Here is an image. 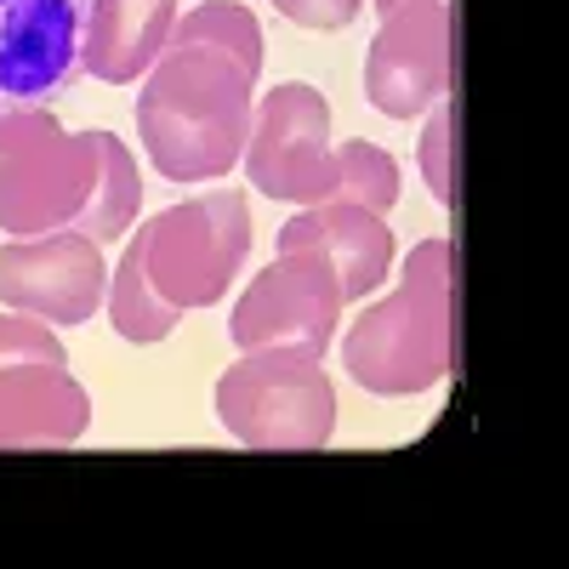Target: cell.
<instances>
[{
    "instance_id": "6da1fadb",
    "label": "cell",
    "mask_w": 569,
    "mask_h": 569,
    "mask_svg": "<svg viewBox=\"0 0 569 569\" xmlns=\"http://www.w3.org/2000/svg\"><path fill=\"white\" fill-rule=\"evenodd\" d=\"M257 80L211 46H166L137 91V131L171 182L228 177L251 137Z\"/></svg>"
},
{
    "instance_id": "7a4b0ae2",
    "label": "cell",
    "mask_w": 569,
    "mask_h": 569,
    "mask_svg": "<svg viewBox=\"0 0 569 569\" xmlns=\"http://www.w3.org/2000/svg\"><path fill=\"white\" fill-rule=\"evenodd\" d=\"M217 416L246 450H319L337 433V382L325 376V353L251 348L222 370Z\"/></svg>"
},
{
    "instance_id": "3957f363",
    "label": "cell",
    "mask_w": 569,
    "mask_h": 569,
    "mask_svg": "<svg viewBox=\"0 0 569 569\" xmlns=\"http://www.w3.org/2000/svg\"><path fill=\"white\" fill-rule=\"evenodd\" d=\"M342 365L365 393L405 399L439 388L456 370V284L399 279V291L370 302L342 337Z\"/></svg>"
},
{
    "instance_id": "277c9868",
    "label": "cell",
    "mask_w": 569,
    "mask_h": 569,
    "mask_svg": "<svg viewBox=\"0 0 569 569\" xmlns=\"http://www.w3.org/2000/svg\"><path fill=\"white\" fill-rule=\"evenodd\" d=\"M98 182V131H63L52 109L0 114V228L12 240L74 228Z\"/></svg>"
},
{
    "instance_id": "5b68a950",
    "label": "cell",
    "mask_w": 569,
    "mask_h": 569,
    "mask_svg": "<svg viewBox=\"0 0 569 569\" xmlns=\"http://www.w3.org/2000/svg\"><path fill=\"white\" fill-rule=\"evenodd\" d=\"M142 251H149L154 291L177 313L217 308L251 251V200L240 188H211V194L166 206L142 222Z\"/></svg>"
},
{
    "instance_id": "8992f818",
    "label": "cell",
    "mask_w": 569,
    "mask_h": 569,
    "mask_svg": "<svg viewBox=\"0 0 569 569\" xmlns=\"http://www.w3.org/2000/svg\"><path fill=\"white\" fill-rule=\"evenodd\" d=\"M246 182L257 194L291 200V206H319L337 194V142H330V103L308 80H284L262 91L251 109V137H246Z\"/></svg>"
},
{
    "instance_id": "52a82bcc",
    "label": "cell",
    "mask_w": 569,
    "mask_h": 569,
    "mask_svg": "<svg viewBox=\"0 0 569 569\" xmlns=\"http://www.w3.org/2000/svg\"><path fill=\"white\" fill-rule=\"evenodd\" d=\"M342 279L325 251H279L233 302L228 337L240 353L251 348H308L325 353L342 319Z\"/></svg>"
},
{
    "instance_id": "ba28073f",
    "label": "cell",
    "mask_w": 569,
    "mask_h": 569,
    "mask_svg": "<svg viewBox=\"0 0 569 569\" xmlns=\"http://www.w3.org/2000/svg\"><path fill=\"white\" fill-rule=\"evenodd\" d=\"M91 0H0V114L52 109L86 74Z\"/></svg>"
},
{
    "instance_id": "9c48e42d",
    "label": "cell",
    "mask_w": 569,
    "mask_h": 569,
    "mask_svg": "<svg viewBox=\"0 0 569 569\" xmlns=\"http://www.w3.org/2000/svg\"><path fill=\"white\" fill-rule=\"evenodd\" d=\"M456 80V23L450 0H410L388 12L365 58V98L393 120H410L450 98Z\"/></svg>"
},
{
    "instance_id": "30bf717a",
    "label": "cell",
    "mask_w": 569,
    "mask_h": 569,
    "mask_svg": "<svg viewBox=\"0 0 569 569\" xmlns=\"http://www.w3.org/2000/svg\"><path fill=\"white\" fill-rule=\"evenodd\" d=\"M109 297L103 246L80 228L29 233L0 246V302L46 325H86Z\"/></svg>"
},
{
    "instance_id": "8fae6325",
    "label": "cell",
    "mask_w": 569,
    "mask_h": 569,
    "mask_svg": "<svg viewBox=\"0 0 569 569\" xmlns=\"http://www.w3.org/2000/svg\"><path fill=\"white\" fill-rule=\"evenodd\" d=\"M279 251H325L342 279V302H365L393 268V233L365 206L319 200L279 228Z\"/></svg>"
},
{
    "instance_id": "7c38bea8",
    "label": "cell",
    "mask_w": 569,
    "mask_h": 569,
    "mask_svg": "<svg viewBox=\"0 0 569 569\" xmlns=\"http://www.w3.org/2000/svg\"><path fill=\"white\" fill-rule=\"evenodd\" d=\"M91 399L69 365L0 370V450H63L86 433Z\"/></svg>"
},
{
    "instance_id": "4fadbf2b",
    "label": "cell",
    "mask_w": 569,
    "mask_h": 569,
    "mask_svg": "<svg viewBox=\"0 0 569 569\" xmlns=\"http://www.w3.org/2000/svg\"><path fill=\"white\" fill-rule=\"evenodd\" d=\"M171 29H177V0H91L86 74L109 86H131L171 46Z\"/></svg>"
},
{
    "instance_id": "5bb4252c",
    "label": "cell",
    "mask_w": 569,
    "mask_h": 569,
    "mask_svg": "<svg viewBox=\"0 0 569 569\" xmlns=\"http://www.w3.org/2000/svg\"><path fill=\"white\" fill-rule=\"evenodd\" d=\"M137 206H142V177H137L131 149L114 131H98V182H91L86 211L74 217V228L86 233V240L109 246L137 222Z\"/></svg>"
},
{
    "instance_id": "9a60e30c",
    "label": "cell",
    "mask_w": 569,
    "mask_h": 569,
    "mask_svg": "<svg viewBox=\"0 0 569 569\" xmlns=\"http://www.w3.org/2000/svg\"><path fill=\"white\" fill-rule=\"evenodd\" d=\"M109 319L126 342H160L177 330V308L154 291V279H149V251H142V228H137V240L126 246L120 268L109 273V297H103Z\"/></svg>"
},
{
    "instance_id": "2e32d148",
    "label": "cell",
    "mask_w": 569,
    "mask_h": 569,
    "mask_svg": "<svg viewBox=\"0 0 569 569\" xmlns=\"http://www.w3.org/2000/svg\"><path fill=\"white\" fill-rule=\"evenodd\" d=\"M171 46H211V52L233 58L251 80L262 74V23L240 7V0H206L188 18H177Z\"/></svg>"
},
{
    "instance_id": "e0dca14e",
    "label": "cell",
    "mask_w": 569,
    "mask_h": 569,
    "mask_svg": "<svg viewBox=\"0 0 569 569\" xmlns=\"http://www.w3.org/2000/svg\"><path fill=\"white\" fill-rule=\"evenodd\" d=\"M330 200H342V206H365V211H393L399 200V160L388 149H376V142L353 137L337 149V194Z\"/></svg>"
},
{
    "instance_id": "ac0fdd59",
    "label": "cell",
    "mask_w": 569,
    "mask_h": 569,
    "mask_svg": "<svg viewBox=\"0 0 569 569\" xmlns=\"http://www.w3.org/2000/svg\"><path fill=\"white\" fill-rule=\"evenodd\" d=\"M12 365H69V348L52 337V325L34 313H0V370Z\"/></svg>"
},
{
    "instance_id": "d6986e66",
    "label": "cell",
    "mask_w": 569,
    "mask_h": 569,
    "mask_svg": "<svg viewBox=\"0 0 569 569\" xmlns=\"http://www.w3.org/2000/svg\"><path fill=\"white\" fill-rule=\"evenodd\" d=\"M450 131H456V109H450V98H439L433 120H427V131H421V177H427V188H433L439 206L456 200V171H450V142L456 137Z\"/></svg>"
},
{
    "instance_id": "ffe728a7",
    "label": "cell",
    "mask_w": 569,
    "mask_h": 569,
    "mask_svg": "<svg viewBox=\"0 0 569 569\" xmlns=\"http://www.w3.org/2000/svg\"><path fill=\"white\" fill-rule=\"evenodd\" d=\"M273 7L302 29H348L365 12V0H273Z\"/></svg>"
},
{
    "instance_id": "44dd1931",
    "label": "cell",
    "mask_w": 569,
    "mask_h": 569,
    "mask_svg": "<svg viewBox=\"0 0 569 569\" xmlns=\"http://www.w3.org/2000/svg\"><path fill=\"white\" fill-rule=\"evenodd\" d=\"M370 7H376V12H382V18H388V12H399V7H410V0H370Z\"/></svg>"
}]
</instances>
